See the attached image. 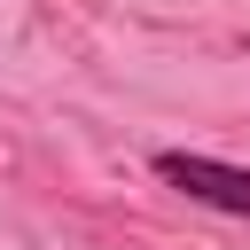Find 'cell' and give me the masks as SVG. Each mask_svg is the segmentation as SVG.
I'll return each instance as SVG.
<instances>
[{"mask_svg":"<svg viewBox=\"0 0 250 250\" xmlns=\"http://www.w3.org/2000/svg\"><path fill=\"white\" fill-rule=\"evenodd\" d=\"M148 172L164 188H180L188 203H211L227 219H250V164H227V156H203V148H156Z\"/></svg>","mask_w":250,"mask_h":250,"instance_id":"6da1fadb","label":"cell"}]
</instances>
